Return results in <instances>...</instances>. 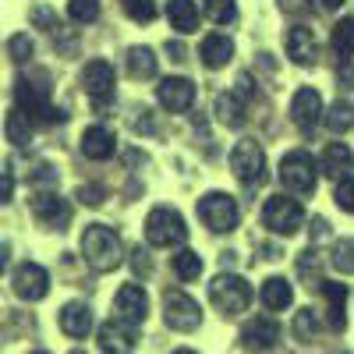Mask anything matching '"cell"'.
Segmentation results:
<instances>
[{"label": "cell", "mask_w": 354, "mask_h": 354, "mask_svg": "<svg viewBox=\"0 0 354 354\" xmlns=\"http://www.w3.org/2000/svg\"><path fill=\"white\" fill-rule=\"evenodd\" d=\"M82 255L96 273H110V270L121 266V238H117L110 227L93 223L82 234Z\"/></svg>", "instance_id": "6da1fadb"}, {"label": "cell", "mask_w": 354, "mask_h": 354, "mask_svg": "<svg viewBox=\"0 0 354 354\" xmlns=\"http://www.w3.org/2000/svg\"><path fill=\"white\" fill-rule=\"evenodd\" d=\"M185 238H188V227H185V216L177 209L160 205V209H153L149 216H145V241H149L153 248H174Z\"/></svg>", "instance_id": "7a4b0ae2"}, {"label": "cell", "mask_w": 354, "mask_h": 354, "mask_svg": "<svg viewBox=\"0 0 354 354\" xmlns=\"http://www.w3.org/2000/svg\"><path fill=\"white\" fill-rule=\"evenodd\" d=\"M209 301H213V308L223 312V315H241V312L252 305V287H248V280H241V277L220 273V277H213V283H209Z\"/></svg>", "instance_id": "3957f363"}, {"label": "cell", "mask_w": 354, "mask_h": 354, "mask_svg": "<svg viewBox=\"0 0 354 354\" xmlns=\"http://www.w3.org/2000/svg\"><path fill=\"white\" fill-rule=\"evenodd\" d=\"M262 223L270 227L273 234H298L301 223H305V209H301V202L298 198H287V195H273V198H266L262 205Z\"/></svg>", "instance_id": "277c9868"}, {"label": "cell", "mask_w": 354, "mask_h": 354, "mask_svg": "<svg viewBox=\"0 0 354 354\" xmlns=\"http://www.w3.org/2000/svg\"><path fill=\"white\" fill-rule=\"evenodd\" d=\"M198 220L213 234H227V230L238 227V202L227 192H205L198 198Z\"/></svg>", "instance_id": "5b68a950"}, {"label": "cell", "mask_w": 354, "mask_h": 354, "mask_svg": "<svg viewBox=\"0 0 354 354\" xmlns=\"http://www.w3.org/2000/svg\"><path fill=\"white\" fill-rule=\"evenodd\" d=\"M280 181L290 195H312L315 192V160L305 149H294L280 160Z\"/></svg>", "instance_id": "8992f818"}, {"label": "cell", "mask_w": 354, "mask_h": 354, "mask_svg": "<svg viewBox=\"0 0 354 354\" xmlns=\"http://www.w3.org/2000/svg\"><path fill=\"white\" fill-rule=\"evenodd\" d=\"M163 319H167L170 330L192 333V330L202 326V308H198V301L192 298V294H185V290H167V294H163Z\"/></svg>", "instance_id": "52a82bcc"}, {"label": "cell", "mask_w": 354, "mask_h": 354, "mask_svg": "<svg viewBox=\"0 0 354 354\" xmlns=\"http://www.w3.org/2000/svg\"><path fill=\"white\" fill-rule=\"evenodd\" d=\"M230 170L241 177L245 185H259L266 181V153H262V145L245 138L234 145V153H230Z\"/></svg>", "instance_id": "ba28073f"}, {"label": "cell", "mask_w": 354, "mask_h": 354, "mask_svg": "<svg viewBox=\"0 0 354 354\" xmlns=\"http://www.w3.org/2000/svg\"><path fill=\"white\" fill-rule=\"evenodd\" d=\"M15 294L21 301H43L50 294V273L43 270L39 262H21L15 270Z\"/></svg>", "instance_id": "9c48e42d"}, {"label": "cell", "mask_w": 354, "mask_h": 354, "mask_svg": "<svg viewBox=\"0 0 354 354\" xmlns=\"http://www.w3.org/2000/svg\"><path fill=\"white\" fill-rule=\"evenodd\" d=\"M113 85H117V75H113V64L106 61H88L82 68V88L88 93L93 103H110L113 100Z\"/></svg>", "instance_id": "30bf717a"}, {"label": "cell", "mask_w": 354, "mask_h": 354, "mask_svg": "<svg viewBox=\"0 0 354 354\" xmlns=\"http://www.w3.org/2000/svg\"><path fill=\"white\" fill-rule=\"evenodd\" d=\"M32 216L53 230H64L71 223V205H68V198L53 195V192H36L32 195Z\"/></svg>", "instance_id": "8fae6325"}, {"label": "cell", "mask_w": 354, "mask_h": 354, "mask_svg": "<svg viewBox=\"0 0 354 354\" xmlns=\"http://www.w3.org/2000/svg\"><path fill=\"white\" fill-rule=\"evenodd\" d=\"M113 312H117V319L138 326V322H145V315H149V294L142 290V283H124L113 298Z\"/></svg>", "instance_id": "7c38bea8"}, {"label": "cell", "mask_w": 354, "mask_h": 354, "mask_svg": "<svg viewBox=\"0 0 354 354\" xmlns=\"http://www.w3.org/2000/svg\"><path fill=\"white\" fill-rule=\"evenodd\" d=\"M322 96H319V88H312V85H301L298 93H294V100H290V121L298 124V128H315L319 124V117H322Z\"/></svg>", "instance_id": "4fadbf2b"}, {"label": "cell", "mask_w": 354, "mask_h": 354, "mask_svg": "<svg viewBox=\"0 0 354 354\" xmlns=\"http://www.w3.org/2000/svg\"><path fill=\"white\" fill-rule=\"evenodd\" d=\"M156 100L170 113H185L195 103V85H192V78H163L156 88Z\"/></svg>", "instance_id": "5bb4252c"}, {"label": "cell", "mask_w": 354, "mask_h": 354, "mask_svg": "<svg viewBox=\"0 0 354 354\" xmlns=\"http://www.w3.org/2000/svg\"><path fill=\"white\" fill-rule=\"evenodd\" d=\"M277 340H280V322L273 315H259L245 322V330H241V347L248 351H270L277 347Z\"/></svg>", "instance_id": "9a60e30c"}, {"label": "cell", "mask_w": 354, "mask_h": 354, "mask_svg": "<svg viewBox=\"0 0 354 354\" xmlns=\"http://www.w3.org/2000/svg\"><path fill=\"white\" fill-rule=\"evenodd\" d=\"M283 46H287V57H290L298 68H312L315 57H319V43H315V36H312V28H305V25L287 28Z\"/></svg>", "instance_id": "2e32d148"}, {"label": "cell", "mask_w": 354, "mask_h": 354, "mask_svg": "<svg viewBox=\"0 0 354 354\" xmlns=\"http://www.w3.org/2000/svg\"><path fill=\"white\" fill-rule=\"evenodd\" d=\"M319 294L326 298V326L333 333H340L347 326V287L344 283H333V280H322L319 283Z\"/></svg>", "instance_id": "e0dca14e"}, {"label": "cell", "mask_w": 354, "mask_h": 354, "mask_svg": "<svg viewBox=\"0 0 354 354\" xmlns=\"http://www.w3.org/2000/svg\"><path fill=\"white\" fill-rule=\"evenodd\" d=\"M198 57H202V64L209 68V71L227 68V64H230V57H234V43H230V36H223V32L205 36V39L198 43Z\"/></svg>", "instance_id": "ac0fdd59"}, {"label": "cell", "mask_w": 354, "mask_h": 354, "mask_svg": "<svg viewBox=\"0 0 354 354\" xmlns=\"http://www.w3.org/2000/svg\"><path fill=\"white\" fill-rule=\"evenodd\" d=\"M135 344H138V333L124 319H113V322H103L100 326V347L103 351H135Z\"/></svg>", "instance_id": "d6986e66"}, {"label": "cell", "mask_w": 354, "mask_h": 354, "mask_svg": "<svg viewBox=\"0 0 354 354\" xmlns=\"http://www.w3.org/2000/svg\"><path fill=\"white\" fill-rule=\"evenodd\" d=\"M82 153L88 156V160H110L113 153H117V138H113V131L110 128H103V124H93V128H85V135H82Z\"/></svg>", "instance_id": "ffe728a7"}, {"label": "cell", "mask_w": 354, "mask_h": 354, "mask_svg": "<svg viewBox=\"0 0 354 354\" xmlns=\"http://www.w3.org/2000/svg\"><path fill=\"white\" fill-rule=\"evenodd\" d=\"M61 330L68 337H75V340L88 337L93 333V308H88L85 301H68L61 308Z\"/></svg>", "instance_id": "44dd1931"}, {"label": "cell", "mask_w": 354, "mask_h": 354, "mask_svg": "<svg viewBox=\"0 0 354 354\" xmlns=\"http://www.w3.org/2000/svg\"><path fill=\"white\" fill-rule=\"evenodd\" d=\"M319 167H322V174H326V177L340 181V177H347L354 170V153L347 149L344 142H330L326 149H322V156H319Z\"/></svg>", "instance_id": "7402d4cb"}, {"label": "cell", "mask_w": 354, "mask_h": 354, "mask_svg": "<svg viewBox=\"0 0 354 354\" xmlns=\"http://www.w3.org/2000/svg\"><path fill=\"white\" fill-rule=\"evenodd\" d=\"M290 298H294L290 280H283V277H270V280L262 283V305L270 308V312H283V308H290Z\"/></svg>", "instance_id": "603a6c76"}, {"label": "cell", "mask_w": 354, "mask_h": 354, "mask_svg": "<svg viewBox=\"0 0 354 354\" xmlns=\"http://www.w3.org/2000/svg\"><path fill=\"white\" fill-rule=\"evenodd\" d=\"M167 18H170V25L181 36L195 32V28H198V8H195V0H170V4H167Z\"/></svg>", "instance_id": "cb8c5ba5"}, {"label": "cell", "mask_w": 354, "mask_h": 354, "mask_svg": "<svg viewBox=\"0 0 354 354\" xmlns=\"http://www.w3.org/2000/svg\"><path fill=\"white\" fill-rule=\"evenodd\" d=\"M32 113H28V110H21V106H15L11 113H8V142H15L18 145V149H21V145H28V142H32Z\"/></svg>", "instance_id": "d4e9b609"}, {"label": "cell", "mask_w": 354, "mask_h": 354, "mask_svg": "<svg viewBox=\"0 0 354 354\" xmlns=\"http://www.w3.org/2000/svg\"><path fill=\"white\" fill-rule=\"evenodd\" d=\"M216 113H220V121L223 124H230V128H241L245 121H248V110H245V100H241V93H223L220 100H216Z\"/></svg>", "instance_id": "484cf974"}, {"label": "cell", "mask_w": 354, "mask_h": 354, "mask_svg": "<svg viewBox=\"0 0 354 354\" xmlns=\"http://www.w3.org/2000/svg\"><path fill=\"white\" fill-rule=\"evenodd\" d=\"M128 75L131 78H153L156 75V53L149 46H131L128 50Z\"/></svg>", "instance_id": "4316f807"}, {"label": "cell", "mask_w": 354, "mask_h": 354, "mask_svg": "<svg viewBox=\"0 0 354 354\" xmlns=\"http://www.w3.org/2000/svg\"><path fill=\"white\" fill-rule=\"evenodd\" d=\"M290 330H294V337H298L301 344H315V340H319V330H322V319H319V312L301 308L298 315H294Z\"/></svg>", "instance_id": "83f0119b"}, {"label": "cell", "mask_w": 354, "mask_h": 354, "mask_svg": "<svg viewBox=\"0 0 354 354\" xmlns=\"http://www.w3.org/2000/svg\"><path fill=\"white\" fill-rule=\"evenodd\" d=\"M322 121H326V128H330V131L344 135V131H351V128H354V106H351L347 100H340V103H333V106L326 110V117H322Z\"/></svg>", "instance_id": "f1b7e54d"}, {"label": "cell", "mask_w": 354, "mask_h": 354, "mask_svg": "<svg viewBox=\"0 0 354 354\" xmlns=\"http://www.w3.org/2000/svg\"><path fill=\"white\" fill-rule=\"evenodd\" d=\"M330 46H333L337 57H351V53H354V18H344V21L333 25Z\"/></svg>", "instance_id": "f546056e"}, {"label": "cell", "mask_w": 354, "mask_h": 354, "mask_svg": "<svg viewBox=\"0 0 354 354\" xmlns=\"http://www.w3.org/2000/svg\"><path fill=\"white\" fill-rule=\"evenodd\" d=\"M174 273L181 277V280H188V283L198 280V277H202V259H198L192 248H181V252L174 255Z\"/></svg>", "instance_id": "4dcf8cb0"}, {"label": "cell", "mask_w": 354, "mask_h": 354, "mask_svg": "<svg viewBox=\"0 0 354 354\" xmlns=\"http://www.w3.org/2000/svg\"><path fill=\"white\" fill-rule=\"evenodd\" d=\"M205 18L216 21V25H230L238 18V4H234V0H205Z\"/></svg>", "instance_id": "1f68e13d"}, {"label": "cell", "mask_w": 354, "mask_h": 354, "mask_svg": "<svg viewBox=\"0 0 354 354\" xmlns=\"http://www.w3.org/2000/svg\"><path fill=\"white\" fill-rule=\"evenodd\" d=\"M68 18L78 25H88L100 18V0H68Z\"/></svg>", "instance_id": "d6a6232c"}, {"label": "cell", "mask_w": 354, "mask_h": 354, "mask_svg": "<svg viewBox=\"0 0 354 354\" xmlns=\"http://www.w3.org/2000/svg\"><path fill=\"white\" fill-rule=\"evenodd\" d=\"M333 266L340 273H354V238H340L333 245Z\"/></svg>", "instance_id": "836d02e7"}, {"label": "cell", "mask_w": 354, "mask_h": 354, "mask_svg": "<svg viewBox=\"0 0 354 354\" xmlns=\"http://www.w3.org/2000/svg\"><path fill=\"white\" fill-rule=\"evenodd\" d=\"M32 39H28L25 32H18V36H11V43H8V53H11V61L15 64H25L28 61V57H32Z\"/></svg>", "instance_id": "e575fe53"}, {"label": "cell", "mask_w": 354, "mask_h": 354, "mask_svg": "<svg viewBox=\"0 0 354 354\" xmlns=\"http://www.w3.org/2000/svg\"><path fill=\"white\" fill-rule=\"evenodd\" d=\"M333 198H337V205H340L344 213H354V177H351V174L337 181V192H333Z\"/></svg>", "instance_id": "d590c367"}, {"label": "cell", "mask_w": 354, "mask_h": 354, "mask_svg": "<svg viewBox=\"0 0 354 354\" xmlns=\"http://www.w3.org/2000/svg\"><path fill=\"white\" fill-rule=\"evenodd\" d=\"M124 8H128V15H131L135 21H142V25H149V21L156 18V4H153V0H124Z\"/></svg>", "instance_id": "8d00e7d4"}, {"label": "cell", "mask_w": 354, "mask_h": 354, "mask_svg": "<svg viewBox=\"0 0 354 354\" xmlns=\"http://www.w3.org/2000/svg\"><path fill=\"white\" fill-rule=\"evenodd\" d=\"M315 8V0H280V11L287 15H312Z\"/></svg>", "instance_id": "74e56055"}, {"label": "cell", "mask_w": 354, "mask_h": 354, "mask_svg": "<svg viewBox=\"0 0 354 354\" xmlns=\"http://www.w3.org/2000/svg\"><path fill=\"white\" fill-rule=\"evenodd\" d=\"M11 195H15V177L11 174H0V205L11 202Z\"/></svg>", "instance_id": "f35d334b"}, {"label": "cell", "mask_w": 354, "mask_h": 354, "mask_svg": "<svg viewBox=\"0 0 354 354\" xmlns=\"http://www.w3.org/2000/svg\"><path fill=\"white\" fill-rule=\"evenodd\" d=\"M78 195H82V202H88V205H100V202H103V198H100V195H103L100 188H93V192H88V188H82Z\"/></svg>", "instance_id": "ab89813d"}, {"label": "cell", "mask_w": 354, "mask_h": 354, "mask_svg": "<svg viewBox=\"0 0 354 354\" xmlns=\"http://www.w3.org/2000/svg\"><path fill=\"white\" fill-rule=\"evenodd\" d=\"M344 4V0H322V8H326V11H337Z\"/></svg>", "instance_id": "60d3db41"}, {"label": "cell", "mask_w": 354, "mask_h": 354, "mask_svg": "<svg viewBox=\"0 0 354 354\" xmlns=\"http://www.w3.org/2000/svg\"><path fill=\"white\" fill-rule=\"evenodd\" d=\"M4 266H8V252L0 248V273H4Z\"/></svg>", "instance_id": "b9f144b4"}]
</instances>
